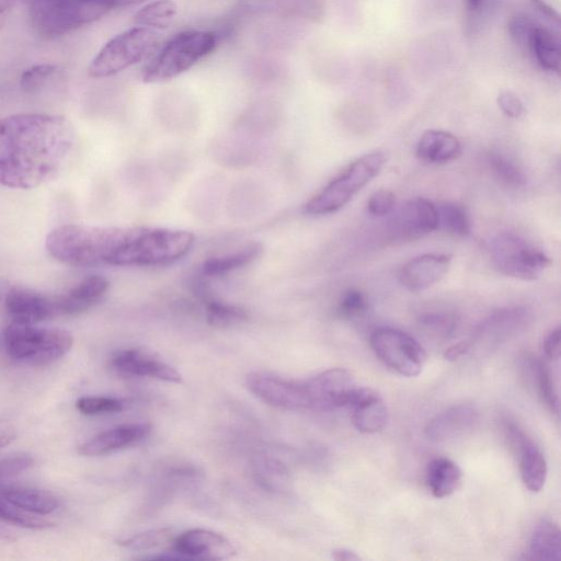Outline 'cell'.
Segmentation results:
<instances>
[{"label": "cell", "instance_id": "obj_1", "mask_svg": "<svg viewBox=\"0 0 561 561\" xmlns=\"http://www.w3.org/2000/svg\"><path fill=\"white\" fill-rule=\"evenodd\" d=\"M75 148L70 122L55 114L21 113L0 118V186L37 187L54 179Z\"/></svg>", "mask_w": 561, "mask_h": 561}, {"label": "cell", "instance_id": "obj_2", "mask_svg": "<svg viewBox=\"0 0 561 561\" xmlns=\"http://www.w3.org/2000/svg\"><path fill=\"white\" fill-rule=\"evenodd\" d=\"M135 229L67 224L47 234L45 248L51 257L67 265H114Z\"/></svg>", "mask_w": 561, "mask_h": 561}, {"label": "cell", "instance_id": "obj_3", "mask_svg": "<svg viewBox=\"0 0 561 561\" xmlns=\"http://www.w3.org/2000/svg\"><path fill=\"white\" fill-rule=\"evenodd\" d=\"M113 9L115 0H28L32 26L46 38L68 34Z\"/></svg>", "mask_w": 561, "mask_h": 561}, {"label": "cell", "instance_id": "obj_4", "mask_svg": "<svg viewBox=\"0 0 561 561\" xmlns=\"http://www.w3.org/2000/svg\"><path fill=\"white\" fill-rule=\"evenodd\" d=\"M193 242L194 234L186 230L136 227L117 254L114 266L168 264L184 256Z\"/></svg>", "mask_w": 561, "mask_h": 561}, {"label": "cell", "instance_id": "obj_5", "mask_svg": "<svg viewBox=\"0 0 561 561\" xmlns=\"http://www.w3.org/2000/svg\"><path fill=\"white\" fill-rule=\"evenodd\" d=\"M4 347L16 362L42 366L62 358L72 347L73 337L64 329L11 322L3 331Z\"/></svg>", "mask_w": 561, "mask_h": 561}, {"label": "cell", "instance_id": "obj_6", "mask_svg": "<svg viewBox=\"0 0 561 561\" xmlns=\"http://www.w3.org/2000/svg\"><path fill=\"white\" fill-rule=\"evenodd\" d=\"M217 45V36L210 31L191 30L173 36L147 65L142 73L145 83H158L191 69L208 56Z\"/></svg>", "mask_w": 561, "mask_h": 561}, {"label": "cell", "instance_id": "obj_7", "mask_svg": "<svg viewBox=\"0 0 561 561\" xmlns=\"http://www.w3.org/2000/svg\"><path fill=\"white\" fill-rule=\"evenodd\" d=\"M385 164L381 152L366 153L350 163L305 206L310 215L332 214L345 206Z\"/></svg>", "mask_w": 561, "mask_h": 561}, {"label": "cell", "instance_id": "obj_8", "mask_svg": "<svg viewBox=\"0 0 561 561\" xmlns=\"http://www.w3.org/2000/svg\"><path fill=\"white\" fill-rule=\"evenodd\" d=\"M152 28L135 26L110 39L92 59L88 73L92 78L114 76L140 61L158 43Z\"/></svg>", "mask_w": 561, "mask_h": 561}, {"label": "cell", "instance_id": "obj_9", "mask_svg": "<svg viewBox=\"0 0 561 561\" xmlns=\"http://www.w3.org/2000/svg\"><path fill=\"white\" fill-rule=\"evenodd\" d=\"M490 253L499 271L522 280H535L550 265V259L514 232H500L490 242Z\"/></svg>", "mask_w": 561, "mask_h": 561}, {"label": "cell", "instance_id": "obj_10", "mask_svg": "<svg viewBox=\"0 0 561 561\" xmlns=\"http://www.w3.org/2000/svg\"><path fill=\"white\" fill-rule=\"evenodd\" d=\"M369 344L379 360L401 376L416 377L426 364L427 355L423 346L399 329H376L370 334Z\"/></svg>", "mask_w": 561, "mask_h": 561}, {"label": "cell", "instance_id": "obj_11", "mask_svg": "<svg viewBox=\"0 0 561 561\" xmlns=\"http://www.w3.org/2000/svg\"><path fill=\"white\" fill-rule=\"evenodd\" d=\"M245 383L252 393L271 405L286 410L312 409V399L306 381L253 371L247 376Z\"/></svg>", "mask_w": 561, "mask_h": 561}, {"label": "cell", "instance_id": "obj_12", "mask_svg": "<svg viewBox=\"0 0 561 561\" xmlns=\"http://www.w3.org/2000/svg\"><path fill=\"white\" fill-rule=\"evenodd\" d=\"M436 229H438L436 205L424 197L405 202L390 222V233L394 240L399 241L415 240Z\"/></svg>", "mask_w": 561, "mask_h": 561}, {"label": "cell", "instance_id": "obj_13", "mask_svg": "<svg viewBox=\"0 0 561 561\" xmlns=\"http://www.w3.org/2000/svg\"><path fill=\"white\" fill-rule=\"evenodd\" d=\"M312 409L331 410L347 408L357 385L352 374L344 368H331L306 380Z\"/></svg>", "mask_w": 561, "mask_h": 561}, {"label": "cell", "instance_id": "obj_14", "mask_svg": "<svg viewBox=\"0 0 561 561\" xmlns=\"http://www.w3.org/2000/svg\"><path fill=\"white\" fill-rule=\"evenodd\" d=\"M180 559L225 560L236 552L231 542L220 534L207 529H190L173 541Z\"/></svg>", "mask_w": 561, "mask_h": 561}, {"label": "cell", "instance_id": "obj_15", "mask_svg": "<svg viewBox=\"0 0 561 561\" xmlns=\"http://www.w3.org/2000/svg\"><path fill=\"white\" fill-rule=\"evenodd\" d=\"M12 322L37 324L58 316L56 296H47L26 288H11L4 300Z\"/></svg>", "mask_w": 561, "mask_h": 561}, {"label": "cell", "instance_id": "obj_16", "mask_svg": "<svg viewBox=\"0 0 561 561\" xmlns=\"http://www.w3.org/2000/svg\"><path fill=\"white\" fill-rule=\"evenodd\" d=\"M112 368L122 376L149 377L179 383L181 374L146 351L129 348L116 353L111 360Z\"/></svg>", "mask_w": 561, "mask_h": 561}, {"label": "cell", "instance_id": "obj_17", "mask_svg": "<svg viewBox=\"0 0 561 561\" xmlns=\"http://www.w3.org/2000/svg\"><path fill=\"white\" fill-rule=\"evenodd\" d=\"M451 257L444 253H425L405 262L398 272L400 284L419 293L438 283L448 272Z\"/></svg>", "mask_w": 561, "mask_h": 561}, {"label": "cell", "instance_id": "obj_18", "mask_svg": "<svg viewBox=\"0 0 561 561\" xmlns=\"http://www.w3.org/2000/svg\"><path fill=\"white\" fill-rule=\"evenodd\" d=\"M348 409L352 410L354 427L364 434L382 431L388 423V409L377 391L367 387H358L352 393Z\"/></svg>", "mask_w": 561, "mask_h": 561}, {"label": "cell", "instance_id": "obj_19", "mask_svg": "<svg viewBox=\"0 0 561 561\" xmlns=\"http://www.w3.org/2000/svg\"><path fill=\"white\" fill-rule=\"evenodd\" d=\"M149 431L150 426L147 423L119 425L87 439L79 445L78 453L87 457L106 455L140 442Z\"/></svg>", "mask_w": 561, "mask_h": 561}, {"label": "cell", "instance_id": "obj_20", "mask_svg": "<svg viewBox=\"0 0 561 561\" xmlns=\"http://www.w3.org/2000/svg\"><path fill=\"white\" fill-rule=\"evenodd\" d=\"M108 287L104 276L85 277L67 293L56 296L58 316H76L89 310L104 297Z\"/></svg>", "mask_w": 561, "mask_h": 561}, {"label": "cell", "instance_id": "obj_21", "mask_svg": "<svg viewBox=\"0 0 561 561\" xmlns=\"http://www.w3.org/2000/svg\"><path fill=\"white\" fill-rule=\"evenodd\" d=\"M519 451V470L524 485L534 493L539 492L546 482L548 466L539 447L525 433L515 426L510 428Z\"/></svg>", "mask_w": 561, "mask_h": 561}, {"label": "cell", "instance_id": "obj_22", "mask_svg": "<svg viewBox=\"0 0 561 561\" xmlns=\"http://www.w3.org/2000/svg\"><path fill=\"white\" fill-rule=\"evenodd\" d=\"M478 420V411L470 404L453 405L432 417L425 434L428 439L442 443L470 430Z\"/></svg>", "mask_w": 561, "mask_h": 561}, {"label": "cell", "instance_id": "obj_23", "mask_svg": "<svg viewBox=\"0 0 561 561\" xmlns=\"http://www.w3.org/2000/svg\"><path fill=\"white\" fill-rule=\"evenodd\" d=\"M0 497L11 504L37 515H48L60 506L59 499L51 492L24 485L5 484L0 481Z\"/></svg>", "mask_w": 561, "mask_h": 561}, {"label": "cell", "instance_id": "obj_24", "mask_svg": "<svg viewBox=\"0 0 561 561\" xmlns=\"http://www.w3.org/2000/svg\"><path fill=\"white\" fill-rule=\"evenodd\" d=\"M416 157L426 163H446L453 161L461 153L458 138L444 130L431 129L425 131L417 145Z\"/></svg>", "mask_w": 561, "mask_h": 561}, {"label": "cell", "instance_id": "obj_25", "mask_svg": "<svg viewBox=\"0 0 561 561\" xmlns=\"http://www.w3.org/2000/svg\"><path fill=\"white\" fill-rule=\"evenodd\" d=\"M528 321L529 314L525 309H502L492 313L477 328V336L499 342L524 329Z\"/></svg>", "mask_w": 561, "mask_h": 561}, {"label": "cell", "instance_id": "obj_26", "mask_svg": "<svg viewBox=\"0 0 561 561\" xmlns=\"http://www.w3.org/2000/svg\"><path fill=\"white\" fill-rule=\"evenodd\" d=\"M425 481L434 497L444 499L458 490L462 481V471L448 458H435L427 465Z\"/></svg>", "mask_w": 561, "mask_h": 561}, {"label": "cell", "instance_id": "obj_27", "mask_svg": "<svg viewBox=\"0 0 561 561\" xmlns=\"http://www.w3.org/2000/svg\"><path fill=\"white\" fill-rule=\"evenodd\" d=\"M528 558L538 561L561 560V530L551 519H541L530 537Z\"/></svg>", "mask_w": 561, "mask_h": 561}, {"label": "cell", "instance_id": "obj_28", "mask_svg": "<svg viewBox=\"0 0 561 561\" xmlns=\"http://www.w3.org/2000/svg\"><path fill=\"white\" fill-rule=\"evenodd\" d=\"M250 467L253 479L263 489L283 492L289 486V472L278 459L259 454L252 458Z\"/></svg>", "mask_w": 561, "mask_h": 561}, {"label": "cell", "instance_id": "obj_29", "mask_svg": "<svg viewBox=\"0 0 561 561\" xmlns=\"http://www.w3.org/2000/svg\"><path fill=\"white\" fill-rule=\"evenodd\" d=\"M528 44L542 69L548 71L560 70V41L558 35L543 26H533Z\"/></svg>", "mask_w": 561, "mask_h": 561}, {"label": "cell", "instance_id": "obj_30", "mask_svg": "<svg viewBox=\"0 0 561 561\" xmlns=\"http://www.w3.org/2000/svg\"><path fill=\"white\" fill-rule=\"evenodd\" d=\"M262 252V244L253 242L233 253L208 259L203 264V274L210 277L228 274L252 263L260 257Z\"/></svg>", "mask_w": 561, "mask_h": 561}, {"label": "cell", "instance_id": "obj_31", "mask_svg": "<svg viewBox=\"0 0 561 561\" xmlns=\"http://www.w3.org/2000/svg\"><path fill=\"white\" fill-rule=\"evenodd\" d=\"M178 5L173 0H156L139 9L133 18L136 25L148 28H165L174 20Z\"/></svg>", "mask_w": 561, "mask_h": 561}, {"label": "cell", "instance_id": "obj_32", "mask_svg": "<svg viewBox=\"0 0 561 561\" xmlns=\"http://www.w3.org/2000/svg\"><path fill=\"white\" fill-rule=\"evenodd\" d=\"M436 208L438 228L459 237H466L470 233V218L462 206L453 202H443Z\"/></svg>", "mask_w": 561, "mask_h": 561}, {"label": "cell", "instance_id": "obj_33", "mask_svg": "<svg viewBox=\"0 0 561 561\" xmlns=\"http://www.w3.org/2000/svg\"><path fill=\"white\" fill-rule=\"evenodd\" d=\"M534 380L537 391L545 404L553 412L559 413V396L553 376L545 362L535 359L531 363Z\"/></svg>", "mask_w": 561, "mask_h": 561}, {"label": "cell", "instance_id": "obj_34", "mask_svg": "<svg viewBox=\"0 0 561 561\" xmlns=\"http://www.w3.org/2000/svg\"><path fill=\"white\" fill-rule=\"evenodd\" d=\"M206 319L210 325L225 328L244 322L248 313L240 307L209 300L206 304Z\"/></svg>", "mask_w": 561, "mask_h": 561}, {"label": "cell", "instance_id": "obj_35", "mask_svg": "<svg viewBox=\"0 0 561 561\" xmlns=\"http://www.w3.org/2000/svg\"><path fill=\"white\" fill-rule=\"evenodd\" d=\"M0 520L28 529H44L53 525L51 522L37 517L2 497H0Z\"/></svg>", "mask_w": 561, "mask_h": 561}, {"label": "cell", "instance_id": "obj_36", "mask_svg": "<svg viewBox=\"0 0 561 561\" xmlns=\"http://www.w3.org/2000/svg\"><path fill=\"white\" fill-rule=\"evenodd\" d=\"M488 162L495 176L506 185L518 187L525 184L526 176L524 172L507 157L491 152Z\"/></svg>", "mask_w": 561, "mask_h": 561}, {"label": "cell", "instance_id": "obj_37", "mask_svg": "<svg viewBox=\"0 0 561 561\" xmlns=\"http://www.w3.org/2000/svg\"><path fill=\"white\" fill-rule=\"evenodd\" d=\"M173 541L172 530L159 528L142 531L119 541V545L131 550H149Z\"/></svg>", "mask_w": 561, "mask_h": 561}, {"label": "cell", "instance_id": "obj_38", "mask_svg": "<svg viewBox=\"0 0 561 561\" xmlns=\"http://www.w3.org/2000/svg\"><path fill=\"white\" fill-rule=\"evenodd\" d=\"M76 408L84 415H101L121 412L124 403L113 397L87 396L77 400Z\"/></svg>", "mask_w": 561, "mask_h": 561}, {"label": "cell", "instance_id": "obj_39", "mask_svg": "<svg viewBox=\"0 0 561 561\" xmlns=\"http://www.w3.org/2000/svg\"><path fill=\"white\" fill-rule=\"evenodd\" d=\"M417 322L421 328L438 336H448L457 328L455 314L445 311H430L420 314Z\"/></svg>", "mask_w": 561, "mask_h": 561}, {"label": "cell", "instance_id": "obj_40", "mask_svg": "<svg viewBox=\"0 0 561 561\" xmlns=\"http://www.w3.org/2000/svg\"><path fill=\"white\" fill-rule=\"evenodd\" d=\"M58 72V67L53 64H38L23 71L20 78V87L27 93H34Z\"/></svg>", "mask_w": 561, "mask_h": 561}, {"label": "cell", "instance_id": "obj_41", "mask_svg": "<svg viewBox=\"0 0 561 561\" xmlns=\"http://www.w3.org/2000/svg\"><path fill=\"white\" fill-rule=\"evenodd\" d=\"M367 309L365 295L357 289L346 290L339 302L337 312L344 319L362 317Z\"/></svg>", "mask_w": 561, "mask_h": 561}, {"label": "cell", "instance_id": "obj_42", "mask_svg": "<svg viewBox=\"0 0 561 561\" xmlns=\"http://www.w3.org/2000/svg\"><path fill=\"white\" fill-rule=\"evenodd\" d=\"M34 465V457L27 453H16L0 457V481L15 477Z\"/></svg>", "mask_w": 561, "mask_h": 561}, {"label": "cell", "instance_id": "obj_43", "mask_svg": "<svg viewBox=\"0 0 561 561\" xmlns=\"http://www.w3.org/2000/svg\"><path fill=\"white\" fill-rule=\"evenodd\" d=\"M394 194L386 188L375 192L367 202V210L375 217L388 215L394 206Z\"/></svg>", "mask_w": 561, "mask_h": 561}, {"label": "cell", "instance_id": "obj_44", "mask_svg": "<svg viewBox=\"0 0 561 561\" xmlns=\"http://www.w3.org/2000/svg\"><path fill=\"white\" fill-rule=\"evenodd\" d=\"M497 105L507 117L512 118L519 117L524 111L522 101L510 91H504L499 94Z\"/></svg>", "mask_w": 561, "mask_h": 561}, {"label": "cell", "instance_id": "obj_45", "mask_svg": "<svg viewBox=\"0 0 561 561\" xmlns=\"http://www.w3.org/2000/svg\"><path fill=\"white\" fill-rule=\"evenodd\" d=\"M560 327H557L548 333L542 343L545 358L557 362L560 358Z\"/></svg>", "mask_w": 561, "mask_h": 561}, {"label": "cell", "instance_id": "obj_46", "mask_svg": "<svg viewBox=\"0 0 561 561\" xmlns=\"http://www.w3.org/2000/svg\"><path fill=\"white\" fill-rule=\"evenodd\" d=\"M534 25L522 16H514L508 22V32L517 43L528 42V36Z\"/></svg>", "mask_w": 561, "mask_h": 561}, {"label": "cell", "instance_id": "obj_47", "mask_svg": "<svg viewBox=\"0 0 561 561\" xmlns=\"http://www.w3.org/2000/svg\"><path fill=\"white\" fill-rule=\"evenodd\" d=\"M472 346V342L469 340L461 341L457 344L451 345L445 352V358L447 360L454 362L466 355Z\"/></svg>", "mask_w": 561, "mask_h": 561}, {"label": "cell", "instance_id": "obj_48", "mask_svg": "<svg viewBox=\"0 0 561 561\" xmlns=\"http://www.w3.org/2000/svg\"><path fill=\"white\" fill-rule=\"evenodd\" d=\"M16 437L14 425L7 421L0 420V448L11 444Z\"/></svg>", "mask_w": 561, "mask_h": 561}, {"label": "cell", "instance_id": "obj_49", "mask_svg": "<svg viewBox=\"0 0 561 561\" xmlns=\"http://www.w3.org/2000/svg\"><path fill=\"white\" fill-rule=\"evenodd\" d=\"M21 0H0V30Z\"/></svg>", "mask_w": 561, "mask_h": 561}, {"label": "cell", "instance_id": "obj_50", "mask_svg": "<svg viewBox=\"0 0 561 561\" xmlns=\"http://www.w3.org/2000/svg\"><path fill=\"white\" fill-rule=\"evenodd\" d=\"M533 7H535L538 11H540L541 14L550 19L551 21H554L556 23H559V14L549 7L546 2L542 0H529Z\"/></svg>", "mask_w": 561, "mask_h": 561}, {"label": "cell", "instance_id": "obj_51", "mask_svg": "<svg viewBox=\"0 0 561 561\" xmlns=\"http://www.w3.org/2000/svg\"><path fill=\"white\" fill-rule=\"evenodd\" d=\"M332 558L336 561H358L360 557L353 550L340 548L332 551Z\"/></svg>", "mask_w": 561, "mask_h": 561}, {"label": "cell", "instance_id": "obj_52", "mask_svg": "<svg viewBox=\"0 0 561 561\" xmlns=\"http://www.w3.org/2000/svg\"><path fill=\"white\" fill-rule=\"evenodd\" d=\"M147 0H115L116 9L118 8H125V7H131L136 5L142 2H146Z\"/></svg>", "mask_w": 561, "mask_h": 561}, {"label": "cell", "instance_id": "obj_53", "mask_svg": "<svg viewBox=\"0 0 561 561\" xmlns=\"http://www.w3.org/2000/svg\"><path fill=\"white\" fill-rule=\"evenodd\" d=\"M482 1H483V0H467L468 9H469L470 11H476V10H478V9L481 7Z\"/></svg>", "mask_w": 561, "mask_h": 561}, {"label": "cell", "instance_id": "obj_54", "mask_svg": "<svg viewBox=\"0 0 561 561\" xmlns=\"http://www.w3.org/2000/svg\"><path fill=\"white\" fill-rule=\"evenodd\" d=\"M1 297V296H0Z\"/></svg>", "mask_w": 561, "mask_h": 561}]
</instances>
